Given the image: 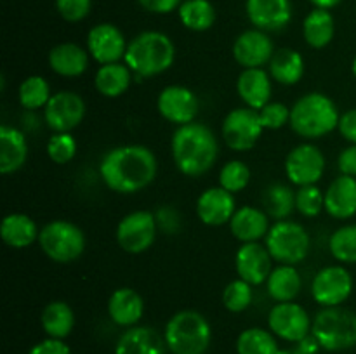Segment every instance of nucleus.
Masks as SVG:
<instances>
[{
	"mask_svg": "<svg viewBox=\"0 0 356 354\" xmlns=\"http://www.w3.org/2000/svg\"><path fill=\"white\" fill-rule=\"evenodd\" d=\"M159 163L155 153L143 144H125L110 149L99 163L101 179L115 193L132 194L155 180Z\"/></svg>",
	"mask_w": 356,
	"mask_h": 354,
	"instance_id": "obj_1",
	"label": "nucleus"
},
{
	"mask_svg": "<svg viewBox=\"0 0 356 354\" xmlns=\"http://www.w3.org/2000/svg\"><path fill=\"white\" fill-rule=\"evenodd\" d=\"M170 148L177 170L188 177L204 176L219 156L218 137L207 125L198 121L177 127Z\"/></svg>",
	"mask_w": 356,
	"mask_h": 354,
	"instance_id": "obj_2",
	"label": "nucleus"
},
{
	"mask_svg": "<svg viewBox=\"0 0 356 354\" xmlns=\"http://www.w3.org/2000/svg\"><path fill=\"white\" fill-rule=\"evenodd\" d=\"M124 59L136 76L149 78L174 65L176 47L169 35L162 31H143L129 42Z\"/></svg>",
	"mask_w": 356,
	"mask_h": 354,
	"instance_id": "obj_3",
	"label": "nucleus"
},
{
	"mask_svg": "<svg viewBox=\"0 0 356 354\" xmlns=\"http://www.w3.org/2000/svg\"><path fill=\"white\" fill-rule=\"evenodd\" d=\"M339 110L329 96L309 92L299 97L291 108L292 130L302 139H320L334 132L339 125Z\"/></svg>",
	"mask_w": 356,
	"mask_h": 354,
	"instance_id": "obj_4",
	"label": "nucleus"
},
{
	"mask_svg": "<svg viewBox=\"0 0 356 354\" xmlns=\"http://www.w3.org/2000/svg\"><path fill=\"white\" fill-rule=\"evenodd\" d=\"M163 339L172 354H205L212 340L211 323L202 312L184 309L170 316Z\"/></svg>",
	"mask_w": 356,
	"mask_h": 354,
	"instance_id": "obj_5",
	"label": "nucleus"
},
{
	"mask_svg": "<svg viewBox=\"0 0 356 354\" xmlns=\"http://www.w3.org/2000/svg\"><path fill=\"white\" fill-rule=\"evenodd\" d=\"M312 335L330 353L351 349L356 346V312L341 305L323 307L313 319Z\"/></svg>",
	"mask_w": 356,
	"mask_h": 354,
	"instance_id": "obj_6",
	"label": "nucleus"
},
{
	"mask_svg": "<svg viewBox=\"0 0 356 354\" xmlns=\"http://www.w3.org/2000/svg\"><path fill=\"white\" fill-rule=\"evenodd\" d=\"M38 245L51 260L58 264H70L80 259L86 250V235L73 222L58 219L47 222L40 229Z\"/></svg>",
	"mask_w": 356,
	"mask_h": 354,
	"instance_id": "obj_7",
	"label": "nucleus"
},
{
	"mask_svg": "<svg viewBox=\"0 0 356 354\" xmlns=\"http://www.w3.org/2000/svg\"><path fill=\"white\" fill-rule=\"evenodd\" d=\"M264 245L273 260H277L278 264L296 266L308 257L312 239H309L305 226L285 219V221H277L271 226L264 238Z\"/></svg>",
	"mask_w": 356,
	"mask_h": 354,
	"instance_id": "obj_8",
	"label": "nucleus"
},
{
	"mask_svg": "<svg viewBox=\"0 0 356 354\" xmlns=\"http://www.w3.org/2000/svg\"><path fill=\"white\" fill-rule=\"evenodd\" d=\"M259 111L252 108H235L225 117L221 125L222 141L233 151H249L263 135Z\"/></svg>",
	"mask_w": 356,
	"mask_h": 354,
	"instance_id": "obj_9",
	"label": "nucleus"
},
{
	"mask_svg": "<svg viewBox=\"0 0 356 354\" xmlns=\"http://www.w3.org/2000/svg\"><path fill=\"white\" fill-rule=\"evenodd\" d=\"M156 219L148 210H136L125 215L117 226V243L124 252L143 253L155 243Z\"/></svg>",
	"mask_w": 356,
	"mask_h": 354,
	"instance_id": "obj_10",
	"label": "nucleus"
},
{
	"mask_svg": "<svg viewBox=\"0 0 356 354\" xmlns=\"http://www.w3.org/2000/svg\"><path fill=\"white\" fill-rule=\"evenodd\" d=\"M313 321L308 311L298 302H277L268 314V326L275 337L287 342H301L308 339Z\"/></svg>",
	"mask_w": 356,
	"mask_h": 354,
	"instance_id": "obj_11",
	"label": "nucleus"
},
{
	"mask_svg": "<svg viewBox=\"0 0 356 354\" xmlns=\"http://www.w3.org/2000/svg\"><path fill=\"white\" fill-rule=\"evenodd\" d=\"M353 285V276L346 267L327 266L313 278L312 295L322 307H336L350 298Z\"/></svg>",
	"mask_w": 356,
	"mask_h": 354,
	"instance_id": "obj_12",
	"label": "nucleus"
},
{
	"mask_svg": "<svg viewBox=\"0 0 356 354\" xmlns=\"http://www.w3.org/2000/svg\"><path fill=\"white\" fill-rule=\"evenodd\" d=\"M86 117V101L80 94L61 90L52 94L44 108V120L52 132H72Z\"/></svg>",
	"mask_w": 356,
	"mask_h": 354,
	"instance_id": "obj_13",
	"label": "nucleus"
},
{
	"mask_svg": "<svg viewBox=\"0 0 356 354\" xmlns=\"http://www.w3.org/2000/svg\"><path fill=\"white\" fill-rule=\"evenodd\" d=\"M325 172V156L315 144H299L285 158V174L298 187L312 186L322 179Z\"/></svg>",
	"mask_w": 356,
	"mask_h": 354,
	"instance_id": "obj_14",
	"label": "nucleus"
},
{
	"mask_svg": "<svg viewBox=\"0 0 356 354\" xmlns=\"http://www.w3.org/2000/svg\"><path fill=\"white\" fill-rule=\"evenodd\" d=\"M127 45L120 28L111 23L96 24L87 35V51L99 65L120 62V59L125 58Z\"/></svg>",
	"mask_w": 356,
	"mask_h": 354,
	"instance_id": "obj_15",
	"label": "nucleus"
},
{
	"mask_svg": "<svg viewBox=\"0 0 356 354\" xmlns=\"http://www.w3.org/2000/svg\"><path fill=\"white\" fill-rule=\"evenodd\" d=\"M159 113L170 124L186 125L195 120L198 113V99L191 89L184 85H167L156 99Z\"/></svg>",
	"mask_w": 356,
	"mask_h": 354,
	"instance_id": "obj_16",
	"label": "nucleus"
},
{
	"mask_svg": "<svg viewBox=\"0 0 356 354\" xmlns=\"http://www.w3.org/2000/svg\"><path fill=\"white\" fill-rule=\"evenodd\" d=\"M271 262H273V257L268 252L266 245H261L259 242L242 243V246L235 253L236 274L252 287L266 283L268 276L273 271Z\"/></svg>",
	"mask_w": 356,
	"mask_h": 354,
	"instance_id": "obj_17",
	"label": "nucleus"
},
{
	"mask_svg": "<svg viewBox=\"0 0 356 354\" xmlns=\"http://www.w3.org/2000/svg\"><path fill=\"white\" fill-rule=\"evenodd\" d=\"M275 54V47L271 38L263 30H247L236 37L233 44V58L245 68H263L271 61Z\"/></svg>",
	"mask_w": 356,
	"mask_h": 354,
	"instance_id": "obj_18",
	"label": "nucleus"
},
{
	"mask_svg": "<svg viewBox=\"0 0 356 354\" xmlns=\"http://www.w3.org/2000/svg\"><path fill=\"white\" fill-rule=\"evenodd\" d=\"M235 212V194L221 186L209 187L197 200V215L205 226L229 224Z\"/></svg>",
	"mask_w": 356,
	"mask_h": 354,
	"instance_id": "obj_19",
	"label": "nucleus"
},
{
	"mask_svg": "<svg viewBox=\"0 0 356 354\" xmlns=\"http://www.w3.org/2000/svg\"><path fill=\"white\" fill-rule=\"evenodd\" d=\"M247 17L263 31L284 30L292 17L291 0H247Z\"/></svg>",
	"mask_w": 356,
	"mask_h": 354,
	"instance_id": "obj_20",
	"label": "nucleus"
},
{
	"mask_svg": "<svg viewBox=\"0 0 356 354\" xmlns=\"http://www.w3.org/2000/svg\"><path fill=\"white\" fill-rule=\"evenodd\" d=\"M143 314H145V301L134 288H117L108 298V316L115 325L131 328L138 325Z\"/></svg>",
	"mask_w": 356,
	"mask_h": 354,
	"instance_id": "obj_21",
	"label": "nucleus"
},
{
	"mask_svg": "<svg viewBox=\"0 0 356 354\" xmlns=\"http://www.w3.org/2000/svg\"><path fill=\"white\" fill-rule=\"evenodd\" d=\"M325 210L330 217L351 219L356 215V177L341 174L325 191Z\"/></svg>",
	"mask_w": 356,
	"mask_h": 354,
	"instance_id": "obj_22",
	"label": "nucleus"
},
{
	"mask_svg": "<svg viewBox=\"0 0 356 354\" xmlns=\"http://www.w3.org/2000/svg\"><path fill=\"white\" fill-rule=\"evenodd\" d=\"M236 92L247 108L259 111L271 103V80L263 68H245L236 80Z\"/></svg>",
	"mask_w": 356,
	"mask_h": 354,
	"instance_id": "obj_23",
	"label": "nucleus"
},
{
	"mask_svg": "<svg viewBox=\"0 0 356 354\" xmlns=\"http://www.w3.org/2000/svg\"><path fill=\"white\" fill-rule=\"evenodd\" d=\"M165 339L149 326H131L117 340L115 354H165Z\"/></svg>",
	"mask_w": 356,
	"mask_h": 354,
	"instance_id": "obj_24",
	"label": "nucleus"
},
{
	"mask_svg": "<svg viewBox=\"0 0 356 354\" xmlns=\"http://www.w3.org/2000/svg\"><path fill=\"white\" fill-rule=\"evenodd\" d=\"M270 228V219L266 212L257 207H250V205L236 208L235 215L229 221L232 235L242 243H252L266 238Z\"/></svg>",
	"mask_w": 356,
	"mask_h": 354,
	"instance_id": "obj_25",
	"label": "nucleus"
},
{
	"mask_svg": "<svg viewBox=\"0 0 356 354\" xmlns=\"http://www.w3.org/2000/svg\"><path fill=\"white\" fill-rule=\"evenodd\" d=\"M89 51L73 42L58 44L49 52V66L56 75L75 78L89 68Z\"/></svg>",
	"mask_w": 356,
	"mask_h": 354,
	"instance_id": "obj_26",
	"label": "nucleus"
},
{
	"mask_svg": "<svg viewBox=\"0 0 356 354\" xmlns=\"http://www.w3.org/2000/svg\"><path fill=\"white\" fill-rule=\"evenodd\" d=\"M28 142L26 135L16 127H0V172L3 176L17 172L26 163Z\"/></svg>",
	"mask_w": 356,
	"mask_h": 354,
	"instance_id": "obj_27",
	"label": "nucleus"
},
{
	"mask_svg": "<svg viewBox=\"0 0 356 354\" xmlns=\"http://www.w3.org/2000/svg\"><path fill=\"white\" fill-rule=\"evenodd\" d=\"M38 235H40V229L37 228L30 215L14 212L2 219L0 236H2V242L10 248H26L33 245L35 242H38Z\"/></svg>",
	"mask_w": 356,
	"mask_h": 354,
	"instance_id": "obj_28",
	"label": "nucleus"
},
{
	"mask_svg": "<svg viewBox=\"0 0 356 354\" xmlns=\"http://www.w3.org/2000/svg\"><path fill=\"white\" fill-rule=\"evenodd\" d=\"M132 82V71L125 62H110L101 65L94 76V87L104 97H120L127 92Z\"/></svg>",
	"mask_w": 356,
	"mask_h": 354,
	"instance_id": "obj_29",
	"label": "nucleus"
},
{
	"mask_svg": "<svg viewBox=\"0 0 356 354\" xmlns=\"http://www.w3.org/2000/svg\"><path fill=\"white\" fill-rule=\"evenodd\" d=\"M270 65V75L282 85H296L305 76V58L301 52L294 49H278L275 51L273 58L268 62Z\"/></svg>",
	"mask_w": 356,
	"mask_h": 354,
	"instance_id": "obj_30",
	"label": "nucleus"
},
{
	"mask_svg": "<svg viewBox=\"0 0 356 354\" xmlns=\"http://www.w3.org/2000/svg\"><path fill=\"white\" fill-rule=\"evenodd\" d=\"M302 288V280L296 266L280 264L266 280V290L277 302H292Z\"/></svg>",
	"mask_w": 356,
	"mask_h": 354,
	"instance_id": "obj_31",
	"label": "nucleus"
},
{
	"mask_svg": "<svg viewBox=\"0 0 356 354\" xmlns=\"http://www.w3.org/2000/svg\"><path fill=\"white\" fill-rule=\"evenodd\" d=\"M336 33V21L329 9H315L306 16L302 23V35L309 47L323 49L332 42Z\"/></svg>",
	"mask_w": 356,
	"mask_h": 354,
	"instance_id": "obj_32",
	"label": "nucleus"
},
{
	"mask_svg": "<svg viewBox=\"0 0 356 354\" xmlns=\"http://www.w3.org/2000/svg\"><path fill=\"white\" fill-rule=\"evenodd\" d=\"M40 323L47 337L65 340L73 332L75 312L65 301H52L42 311Z\"/></svg>",
	"mask_w": 356,
	"mask_h": 354,
	"instance_id": "obj_33",
	"label": "nucleus"
},
{
	"mask_svg": "<svg viewBox=\"0 0 356 354\" xmlns=\"http://www.w3.org/2000/svg\"><path fill=\"white\" fill-rule=\"evenodd\" d=\"M184 28L191 31H205L216 21V9L209 0H183L177 9Z\"/></svg>",
	"mask_w": 356,
	"mask_h": 354,
	"instance_id": "obj_34",
	"label": "nucleus"
},
{
	"mask_svg": "<svg viewBox=\"0 0 356 354\" xmlns=\"http://www.w3.org/2000/svg\"><path fill=\"white\" fill-rule=\"evenodd\" d=\"M264 212L277 221H285L296 208V191L285 184L275 183L263 194Z\"/></svg>",
	"mask_w": 356,
	"mask_h": 354,
	"instance_id": "obj_35",
	"label": "nucleus"
},
{
	"mask_svg": "<svg viewBox=\"0 0 356 354\" xmlns=\"http://www.w3.org/2000/svg\"><path fill=\"white\" fill-rule=\"evenodd\" d=\"M236 354H280L273 332L254 326L243 330L236 339Z\"/></svg>",
	"mask_w": 356,
	"mask_h": 354,
	"instance_id": "obj_36",
	"label": "nucleus"
},
{
	"mask_svg": "<svg viewBox=\"0 0 356 354\" xmlns=\"http://www.w3.org/2000/svg\"><path fill=\"white\" fill-rule=\"evenodd\" d=\"M17 97H19V104L24 110H40V108L47 106L49 99L52 97L51 85H49V82L44 76L31 75L21 82Z\"/></svg>",
	"mask_w": 356,
	"mask_h": 354,
	"instance_id": "obj_37",
	"label": "nucleus"
},
{
	"mask_svg": "<svg viewBox=\"0 0 356 354\" xmlns=\"http://www.w3.org/2000/svg\"><path fill=\"white\" fill-rule=\"evenodd\" d=\"M329 248L341 264H356V224L336 229L330 236Z\"/></svg>",
	"mask_w": 356,
	"mask_h": 354,
	"instance_id": "obj_38",
	"label": "nucleus"
},
{
	"mask_svg": "<svg viewBox=\"0 0 356 354\" xmlns=\"http://www.w3.org/2000/svg\"><path fill=\"white\" fill-rule=\"evenodd\" d=\"M249 183L250 169L247 167V163L240 162V160H232V162L225 163L221 172H219V186L233 194L245 189Z\"/></svg>",
	"mask_w": 356,
	"mask_h": 354,
	"instance_id": "obj_39",
	"label": "nucleus"
},
{
	"mask_svg": "<svg viewBox=\"0 0 356 354\" xmlns=\"http://www.w3.org/2000/svg\"><path fill=\"white\" fill-rule=\"evenodd\" d=\"M252 304V285L238 278L226 285L222 292V305L229 312H243Z\"/></svg>",
	"mask_w": 356,
	"mask_h": 354,
	"instance_id": "obj_40",
	"label": "nucleus"
},
{
	"mask_svg": "<svg viewBox=\"0 0 356 354\" xmlns=\"http://www.w3.org/2000/svg\"><path fill=\"white\" fill-rule=\"evenodd\" d=\"M325 208V193H322L316 184L301 186L296 191V210L305 217H318L320 212Z\"/></svg>",
	"mask_w": 356,
	"mask_h": 354,
	"instance_id": "obj_41",
	"label": "nucleus"
},
{
	"mask_svg": "<svg viewBox=\"0 0 356 354\" xmlns=\"http://www.w3.org/2000/svg\"><path fill=\"white\" fill-rule=\"evenodd\" d=\"M47 155L58 165L70 163L76 155V141L70 132H54L47 141Z\"/></svg>",
	"mask_w": 356,
	"mask_h": 354,
	"instance_id": "obj_42",
	"label": "nucleus"
},
{
	"mask_svg": "<svg viewBox=\"0 0 356 354\" xmlns=\"http://www.w3.org/2000/svg\"><path fill=\"white\" fill-rule=\"evenodd\" d=\"M259 118L264 128L277 130L291 121V108L284 103H268L259 110Z\"/></svg>",
	"mask_w": 356,
	"mask_h": 354,
	"instance_id": "obj_43",
	"label": "nucleus"
},
{
	"mask_svg": "<svg viewBox=\"0 0 356 354\" xmlns=\"http://www.w3.org/2000/svg\"><path fill=\"white\" fill-rule=\"evenodd\" d=\"M92 7V0H56L59 16L68 23H79L86 19Z\"/></svg>",
	"mask_w": 356,
	"mask_h": 354,
	"instance_id": "obj_44",
	"label": "nucleus"
},
{
	"mask_svg": "<svg viewBox=\"0 0 356 354\" xmlns=\"http://www.w3.org/2000/svg\"><path fill=\"white\" fill-rule=\"evenodd\" d=\"M28 354H72V349H70L68 344L61 339H47L40 340V342L35 344Z\"/></svg>",
	"mask_w": 356,
	"mask_h": 354,
	"instance_id": "obj_45",
	"label": "nucleus"
},
{
	"mask_svg": "<svg viewBox=\"0 0 356 354\" xmlns=\"http://www.w3.org/2000/svg\"><path fill=\"white\" fill-rule=\"evenodd\" d=\"M337 130L341 132V135H343L346 141H350L351 144H356V108L348 110L346 113L341 115Z\"/></svg>",
	"mask_w": 356,
	"mask_h": 354,
	"instance_id": "obj_46",
	"label": "nucleus"
},
{
	"mask_svg": "<svg viewBox=\"0 0 356 354\" xmlns=\"http://www.w3.org/2000/svg\"><path fill=\"white\" fill-rule=\"evenodd\" d=\"M143 9L149 10L153 14H169L172 10L179 9L183 0H138Z\"/></svg>",
	"mask_w": 356,
	"mask_h": 354,
	"instance_id": "obj_47",
	"label": "nucleus"
},
{
	"mask_svg": "<svg viewBox=\"0 0 356 354\" xmlns=\"http://www.w3.org/2000/svg\"><path fill=\"white\" fill-rule=\"evenodd\" d=\"M337 167H339L341 174L356 177V144L348 146L341 151L339 158H337Z\"/></svg>",
	"mask_w": 356,
	"mask_h": 354,
	"instance_id": "obj_48",
	"label": "nucleus"
},
{
	"mask_svg": "<svg viewBox=\"0 0 356 354\" xmlns=\"http://www.w3.org/2000/svg\"><path fill=\"white\" fill-rule=\"evenodd\" d=\"M309 2L318 9H332L337 3H341V0H309Z\"/></svg>",
	"mask_w": 356,
	"mask_h": 354,
	"instance_id": "obj_49",
	"label": "nucleus"
},
{
	"mask_svg": "<svg viewBox=\"0 0 356 354\" xmlns=\"http://www.w3.org/2000/svg\"><path fill=\"white\" fill-rule=\"evenodd\" d=\"M351 73H353V76L356 78V56H355L353 62H351Z\"/></svg>",
	"mask_w": 356,
	"mask_h": 354,
	"instance_id": "obj_50",
	"label": "nucleus"
}]
</instances>
